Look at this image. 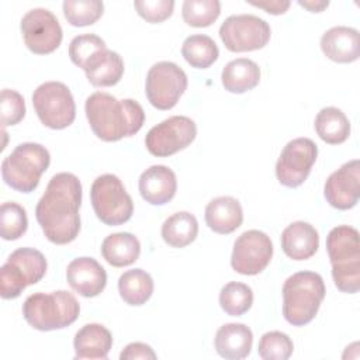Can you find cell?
I'll return each mask as SVG.
<instances>
[{
    "mask_svg": "<svg viewBox=\"0 0 360 360\" xmlns=\"http://www.w3.org/2000/svg\"><path fill=\"white\" fill-rule=\"evenodd\" d=\"M80 180L68 172L52 176L35 208V218L49 242L66 245L77 238L80 231Z\"/></svg>",
    "mask_w": 360,
    "mask_h": 360,
    "instance_id": "obj_1",
    "label": "cell"
},
{
    "mask_svg": "<svg viewBox=\"0 0 360 360\" xmlns=\"http://www.w3.org/2000/svg\"><path fill=\"white\" fill-rule=\"evenodd\" d=\"M84 111L94 135L105 142L135 135L145 121L143 108L138 101L132 98L118 100L104 91L90 94Z\"/></svg>",
    "mask_w": 360,
    "mask_h": 360,
    "instance_id": "obj_2",
    "label": "cell"
},
{
    "mask_svg": "<svg viewBox=\"0 0 360 360\" xmlns=\"http://www.w3.org/2000/svg\"><path fill=\"white\" fill-rule=\"evenodd\" d=\"M326 250L338 290L346 294H356L360 288L359 231L349 225L332 228L326 236Z\"/></svg>",
    "mask_w": 360,
    "mask_h": 360,
    "instance_id": "obj_3",
    "label": "cell"
},
{
    "mask_svg": "<svg viewBox=\"0 0 360 360\" xmlns=\"http://www.w3.org/2000/svg\"><path fill=\"white\" fill-rule=\"evenodd\" d=\"M325 283L315 271H298L283 285V315L292 326L309 323L325 298Z\"/></svg>",
    "mask_w": 360,
    "mask_h": 360,
    "instance_id": "obj_4",
    "label": "cell"
},
{
    "mask_svg": "<svg viewBox=\"0 0 360 360\" xmlns=\"http://www.w3.org/2000/svg\"><path fill=\"white\" fill-rule=\"evenodd\" d=\"M80 312V305L73 294L58 290L51 294L35 292L25 298L22 316L37 330L48 332L72 325Z\"/></svg>",
    "mask_w": 360,
    "mask_h": 360,
    "instance_id": "obj_5",
    "label": "cell"
},
{
    "mask_svg": "<svg viewBox=\"0 0 360 360\" xmlns=\"http://www.w3.org/2000/svg\"><path fill=\"white\" fill-rule=\"evenodd\" d=\"M51 163L49 152L35 142L17 145L1 162V177L7 186L20 193H31Z\"/></svg>",
    "mask_w": 360,
    "mask_h": 360,
    "instance_id": "obj_6",
    "label": "cell"
},
{
    "mask_svg": "<svg viewBox=\"0 0 360 360\" xmlns=\"http://www.w3.org/2000/svg\"><path fill=\"white\" fill-rule=\"evenodd\" d=\"M46 273L45 256L34 248H20L10 253L0 269V295L17 298L25 287L37 284Z\"/></svg>",
    "mask_w": 360,
    "mask_h": 360,
    "instance_id": "obj_7",
    "label": "cell"
},
{
    "mask_svg": "<svg viewBox=\"0 0 360 360\" xmlns=\"http://www.w3.org/2000/svg\"><path fill=\"white\" fill-rule=\"evenodd\" d=\"M90 198L97 218L105 225H122L132 217V198L115 174L98 176L91 184Z\"/></svg>",
    "mask_w": 360,
    "mask_h": 360,
    "instance_id": "obj_8",
    "label": "cell"
},
{
    "mask_svg": "<svg viewBox=\"0 0 360 360\" xmlns=\"http://www.w3.org/2000/svg\"><path fill=\"white\" fill-rule=\"evenodd\" d=\"M39 121L51 129L68 128L76 117V104L69 87L60 82H45L32 94Z\"/></svg>",
    "mask_w": 360,
    "mask_h": 360,
    "instance_id": "obj_9",
    "label": "cell"
},
{
    "mask_svg": "<svg viewBox=\"0 0 360 360\" xmlns=\"http://www.w3.org/2000/svg\"><path fill=\"white\" fill-rule=\"evenodd\" d=\"M219 37L231 52H249L262 49L271 37L270 25L253 14L229 15L219 27Z\"/></svg>",
    "mask_w": 360,
    "mask_h": 360,
    "instance_id": "obj_10",
    "label": "cell"
},
{
    "mask_svg": "<svg viewBox=\"0 0 360 360\" xmlns=\"http://www.w3.org/2000/svg\"><path fill=\"white\" fill-rule=\"evenodd\" d=\"M187 89V75L169 60H162L149 69L145 82V94L158 110L173 108Z\"/></svg>",
    "mask_w": 360,
    "mask_h": 360,
    "instance_id": "obj_11",
    "label": "cell"
},
{
    "mask_svg": "<svg viewBox=\"0 0 360 360\" xmlns=\"http://www.w3.org/2000/svg\"><path fill=\"white\" fill-rule=\"evenodd\" d=\"M197 136L195 122L184 115H173L152 127L145 136V146L153 156L166 158L187 148Z\"/></svg>",
    "mask_w": 360,
    "mask_h": 360,
    "instance_id": "obj_12",
    "label": "cell"
},
{
    "mask_svg": "<svg viewBox=\"0 0 360 360\" xmlns=\"http://www.w3.org/2000/svg\"><path fill=\"white\" fill-rule=\"evenodd\" d=\"M318 156V146L309 138H295L281 150L276 163V176L280 184L295 188L311 173Z\"/></svg>",
    "mask_w": 360,
    "mask_h": 360,
    "instance_id": "obj_13",
    "label": "cell"
},
{
    "mask_svg": "<svg viewBox=\"0 0 360 360\" xmlns=\"http://www.w3.org/2000/svg\"><path fill=\"white\" fill-rule=\"evenodd\" d=\"M20 30L27 48L37 55L53 52L62 42V27L46 8H32L21 18Z\"/></svg>",
    "mask_w": 360,
    "mask_h": 360,
    "instance_id": "obj_14",
    "label": "cell"
},
{
    "mask_svg": "<svg viewBox=\"0 0 360 360\" xmlns=\"http://www.w3.org/2000/svg\"><path fill=\"white\" fill-rule=\"evenodd\" d=\"M273 256L271 239L262 231L249 229L238 236L233 243L231 266L243 276L262 273Z\"/></svg>",
    "mask_w": 360,
    "mask_h": 360,
    "instance_id": "obj_15",
    "label": "cell"
},
{
    "mask_svg": "<svg viewBox=\"0 0 360 360\" xmlns=\"http://www.w3.org/2000/svg\"><path fill=\"white\" fill-rule=\"evenodd\" d=\"M326 201L338 210H350L360 197V162L353 159L335 170L325 181Z\"/></svg>",
    "mask_w": 360,
    "mask_h": 360,
    "instance_id": "obj_16",
    "label": "cell"
},
{
    "mask_svg": "<svg viewBox=\"0 0 360 360\" xmlns=\"http://www.w3.org/2000/svg\"><path fill=\"white\" fill-rule=\"evenodd\" d=\"M66 280L77 294L91 298L105 288L107 273L96 259L76 257L68 264Z\"/></svg>",
    "mask_w": 360,
    "mask_h": 360,
    "instance_id": "obj_17",
    "label": "cell"
},
{
    "mask_svg": "<svg viewBox=\"0 0 360 360\" xmlns=\"http://www.w3.org/2000/svg\"><path fill=\"white\" fill-rule=\"evenodd\" d=\"M139 193L142 198L152 205L169 202L177 190L174 172L163 165H153L139 176Z\"/></svg>",
    "mask_w": 360,
    "mask_h": 360,
    "instance_id": "obj_18",
    "label": "cell"
},
{
    "mask_svg": "<svg viewBox=\"0 0 360 360\" xmlns=\"http://www.w3.org/2000/svg\"><path fill=\"white\" fill-rule=\"evenodd\" d=\"M323 55L338 63H350L359 59V31L350 27H332L321 38Z\"/></svg>",
    "mask_w": 360,
    "mask_h": 360,
    "instance_id": "obj_19",
    "label": "cell"
},
{
    "mask_svg": "<svg viewBox=\"0 0 360 360\" xmlns=\"http://www.w3.org/2000/svg\"><path fill=\"white\" fill-rule=\"evenodd\" d=\"M319 248L318 231L308 222L295 221L281 233V249L292 260H307Z\"/></svg>",
    "mask_w": 360,
    "mask_h": 360,
    "instance_id": "obj_20",
    "label": "cell"
},
{
    "mask_svg": "<svg viewBox=\"0 0 360 360\" xmlns=\"http://www.w3.org/2000/svg\"><path fill=\"white\" fill-rule=\"evenodd\" d=\"M253 345V333L243 323L222 325L214 339L217 353L228 360H240L249 356Z\"/></svg>",
    "mask_w": 360,
    "mask_h": 360,
    "instance_id": "obj_21",
    "label": "cell"
},
{
    "mask_svg": "<svg viewBox=\"0 0 360 360\" xmlns=\"http://www.w3.org/2000/svg\"><path fill=\"white\" fill-rule=\"evenodd\" d=\"M205 222L208 228L217 233H232L243 222L240 202L229 195L211 200L205 207Z\"/></svg>",
    "mask_w": 360,
    "mask_h": 360,
    "instance_id": "obj_22",
    "label": "cell"
},
{
    "mask_svg": "<svg viewBox=\"0 0 360 360\" xmlns=\"http://www.w3.org/2000/svg\"><path fill=\"white\" fill-rule=\"evenodd\" d=\"M111 346L112 336L105 326L100 323H87L75 335V359H107Z\"/></svg>",
    "mask_w": 360,
    "mask_h": 360,
    "instance_id": "obj_23",
    "label": "cell"
},
{
    "mask_svg": "<svg viewBox=\"0 0 360 360\" xmlns=\"http://www.w3.org/2000/svg\"><path fill=\"white\" fill-rule=\"evenodd\" d=\"M84 73L94 87H110L117 84L124 75V60L111 49H101L84 66Z\"/></svg>",
    "mask_w": 360,
    "mask_h": 360,
    "instance_id": "obj_24",
    "label": "cell"
},
{
    "mask_svg": "<svg viewBox=\"0 0 360 360\" xmlns=\"http://www.w3.org/2000/svg\"><path fill=\"white\" fill-rule=\"evenodd\" d=\"M221 82L229 93L240 94L249 91L260 82L259 65L248 58L233 59L222 69Z\"/></svg>",
    "mask_w": 360,
    "mask_h": 360,
    "instance_id": "obj_25",
    "label": "cell"
},
{
    "mask_svg": "<svg viewBox=\"0 0 360 360\" xmlns=\"http://www.w3.org/2000/svg\"><path fill=\"white\" fill-rule=\"evenodd\" d=\"M141 253L138 238L129 232L108 235L101 243V255L114 267H125L135 263Z\"/></svg>",
    "mask_w": 360,
    "mask_h": 360,
    "instance_id": "obj_26",
    "label": "cell"
},
{
    "mask_svg": "<svg viewBox=\"0 0 360 360\" xmlns=\"http://www.w3.org/2000/svg\"><path fill=\"white\" fill-rule=\"evenodd\" d=\"M314 127L318 136L329 145L343 143L350 135V122L345 112L336 107L322 108L315 117Z\"/></svg>",
    "mask_w": 360,
    "mask_h": 360,
    "instance_id": "obj_27",
    "label": "cell"
},
{
    "mask_svg": "<svg viewBox=\"0 0 360 360\" xmlns=\"http://www.w3.org/2000/svg\"><path fill=\"white\" fill-rule=\"evenodd\" d=\"M118 291L128 305H143L153 294V280L142 269L127 270L118 278Z\"/></svg>",
    "mask_w": 360,
    "mask_h": 360,
    "instance_id": "obj_28",
    "label": "cell"
},
{
    "mask_svg": "<svg viewBox=\"0 0 360 360\" xmlns=\"http://www.w3.org/2000/svg\"><path fill=\"white\" fill-rule=\"evenodd\" d=\"M198 233L197 218L180 211L170 215L162 225V238L172 248H184L195 240Z\"/></svg>",
    "mask_w": 360,
    "mask_h": 360,
    "instance_id": "obj_29",
    "label": "cell"
},
{
    "mask_svg": "<svg viewBox=\"0 0 360 360\" xmlns=\"http://www.w3.org/2000/svg\"><path fill=\"white\" fill-rule=\"evenodd\" d=\"M181 55L193 68L207 69L218 59L219 49L208 35L195 34L184 39L181 45Z\"/></svg>",
    "mask_w": 360,
    "mask_h": 360,
    "instance_id": "obj_30",
    "label": "cell"
},
{
    "mask_svg": "<svg viewBox=\"0 0 360 360\" xmlns=\"http://www.w3.org/2000/svg\"><path fill=\"white\" fill-rule=\"evenodd\" d=\"M253 304L252 288L239 281L226 283L219 292V305L231 316H240L250 309Z\"/></svg>",
    "mask_w": 360,
    "mask_h": 360,
    "instance_id": "obj_31",
    "label": "cell"
},
{
    "mask_svg": "<svg viewBox=\"0 0 360 360\" xmlns=\"http://www.w3.org/2000/svg\"><path fill=\"white\" fill-rule=\"evenodd\" d=\"M62 7L65 18L73 27L91 25L104 11V4L98 0H66Z\"/></svg>",
    "mask_w": 360,
    "mask_h": 360,
    "instance_id": "obj_32",
    "label": "cell"
},
{
    "mask_svg": "<svg viewBox=\"0 0 360 360\" xmlns=\"http://www.w3.org/2000/svg\"><path fill=\"white\" fill-rule=\"evenodd\" d=\"M221 13V3L218 0H186L181 6L183 20L191 27H208Z\"/></svg>",
    "mask_w": 360,
    "mask_h": 360,
    "instance_id": "obj_33",
    "label": "cell"
},
{
    "mask_svg": "<svg viewBox=\"0 0 360 360\" xmlns=\"http://www.w3.org/2000/svg\"><path fill=\"white\" fill-rule=\"evenodd\" d=\"M0 228L4 240H15L21 238L28 228L25 210L17 202H3L0 208Z\"/></svg>",
    "mask_w": 360,
    "mask_h": 360,
    "instance_id": "obj_34",
    "label": "cell"
},
{
    "mask_svg": "<svg viewBox=\"0 0 360 360\" xmlns=\"http://www.w3.org/2000/svg\"><path fill=\"white\" fill-rule=\"evenodd\" d=\"M294 350L292 340L280 330L266 332L259 342L257 353L263 360H287Z\"/></svg>",
    "mask_w": 360,
    "mask_h": 360,
    "instance_id": "obj_35",
    "label": "cell"
},
{
    "mask_svg": "<svg viewBox=\"0 0 360 360\" xmlns=\"http://www.w3.org/2000/svg\"><path fill=\"white\" fill-rule=\"evenodd\" d=\"M105 42L96 34H83L75 37L69 44L70 60L84 69L86 63L101 49H105Z\"/></svg>",
    "mask_w": 360,
    "mask_h": 360,
    "instance_id": "obj_36",
    "label": "cell"
},
{
    "mask_svg": "<svg viewBox=\"0 0 360 360\" xmlns=\"http://www.w3.org/2000/svg\"><path fill=\"white\" fill-rule=\"evenodd\" d=\"M0 111L3 127L18 124L25 115L24 97L11 89H3L0 94Z\"/></svg>",
    "mask_w": 360,
    "mask_h": 360,
    "instance_id": "obj_37",
    "label": "cell"
},
{
    "mask_svg": "<svg viewBox=\"0 0 360 360\" xmlns=\"http://www.w3.org/2000/svg\"><path fill=\"white\" fill-rule=\"evenodd\" d=\"M136 13L148 22L156 24L167 20L173 14V0H135Z\"/></svg>",
    "mask_w": 360,
    "mask_h": 360,
    "instance_id": "obj_38",
    "label": "cell"
},
{
    "mask_svg": "<svg viewBox=\"0 0 360 360\" xmlns=\"http://www.w3.org/2000/svg\"><path fill=\"white\" fill-rule=\"evenodd\" d=\"M121 360H136V359H142V360H155L156 359V353L153 352V349L142 342H134L129 343L124 347V350L120 354Z\"/></svg>",
    "mask_w": 360,
    "mask_h": 360,
    "instance_id": "obj_39",
    "label": "cell"
},
{
    "mask_svg": "<svg viewBox=\"0 0 360 360\" xmlns=\"http://www.w3.org/2000/svg\"><path fill=\"white\" fill-rule=\"evenodd\" d=\"M249 4L263 8L266 13L273 14V15H278V14H284L291 3L290 1H280V0H271V1H250Z\"/></svg>",
    "mask_w": 360,
    "mask_h": 360,
    "instance_id": "obj_40",
    "label": "cell"
},
{
    "mask_svg": "<svg viewBox=\"0 0 360 360\" xmlns=\"http://www.w3.org/2000/svg\"><path fill=\"white\" fill-rule=\"evenodd\" d=\"M298 4L301 6V7H304V8H307L308 11H311V13H321V11H323L328 6H329V1H322V0H316V1H314V0H300L298 1Z\"/></svg>",
    "mask_w": 360,
    "mask_h": 360,
    "instance_id": "obj_41",
    "label": "cell"
}]
</instances>
